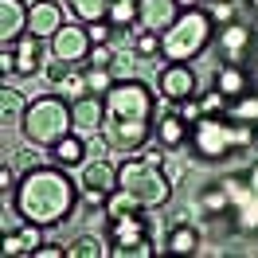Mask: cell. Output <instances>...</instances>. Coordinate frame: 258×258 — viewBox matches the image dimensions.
Returning a JSON list of instances; mask_svg holds the SVG:
<instances>
[{
    "mask_svg": "<svg viewBox=\"0 0 258 258\" xmlns=\"http://www.w3.org/2000/svg\"><path fill=\"white\" fill-rule=\"evenodd\" d=\"M250 141H254V125L231 121L227 113H204L192 125V149L204 161H219L235 149H246Z\"/></svg>",
    "mask_w": 258,
    "mask_h": 258,
    "instance_id": "cell-3",
    "label": "cell"
},
{
    "mask_svg": "<svg viewBox=\"0 0 258 258\" xmlns=\"http://www.w3.org/2000/svg\"><path fill=\"white\" fill-rule=\"evenodd\" d=\"M113 82H110V71H106V67H90V71H86V90H90V94H102V90H110Z\"/></svg>",
    "mask_w": 258,
    "mask_h": 258,
    "instance_id": "cell-30",
    "label": "cell"
},
{
    "mask_svg": "<svg viewBox=\"0 0 258 258\" xmlns=\"http://www.w3.org/2000/svg\"><path fill=\"white\" fill-rule=\"evenodd\" d=\"M246 184H250V192H258V164L250 168V172H246Z\"/></svg>",
    "mask_w": 258,
    "mask_h": 258,
    "instance_id": "cell-41",
    "label": "cell"
},
{
    "mask_svg": "<svg viewBox=\"0 0 258 258\" xmlns=\"http://www.w3.org/2000/svg\"><path fill=\"white\" fill-rule=\"evenodd\" d=\"M4 258H12V254H28V246H24V239H20V231H4Z\"/></svg>",
    "mask_w": 258,
    "mask_h": 258,
    "instance_id": "cell-35",
    "label": "cell"
},
{
    "mask_svg": "<svg viewBox=\"0 0 258 258\" xmlns=\"http://www.w3.org/2000/svg\"><path fill=\"white\" fill-rule=\"evenodd\" d=\"M113 59H117V55H113V47H110V43H94V47H90V59H86V63H90V67H106V71H110V67H113Z\"/></svg>",
    "mask_w": 258,
    "mask_h": 258,
    "instance_id": "cell-32",
    "label": "cell"
},
{
    "mask_svg": "<svg viewBox=\"0 0 258 258\" xmlns=\"http://www.w3.org/2000/svg\"><path fill=\"white\" fill-rule=\"evenodd\" d=\"M71 113H75V129L82 133H98L102 121H106V102L98 94H79L71 102Z\"/></svg>",
    "mask_w": 258,
    "mask_h": 258,
    "instance_id": "cell-9",
    "label": "cell"
},
{
    "mask_svg": "<svg viewBox=\"0 0 258 258\" xmlns=\"http://www.w3.org/2000/svg\"><path fill=\"white\" fill-rule=\"evenodd\" d=\"M215 90H223L227 98H239V94L250 90V79H246V71L239 63H223L219 75H215Z\"/></svg>",
    "mask_w": 258,
    "mask_h": 258,
    "instance_id": "cell-18",
    "label": "cell"
},
{
    "mask_svg": "<svg viewBox=\"0 0 258 258\" xmlns=\"http://www.w3.org/2000/svg\"><path fill=\"white\" fill-rule=\"evenodd\" d=\"M59 86H63L67 94H90V90H86V75H82V71H71Z\"/></svg>",
    "mask_w": 258,
    "mask_h": 258,
    "instance_id": "cell-36",
    "label": "cell"
},
{
    "mask_svg": "<svg viewBox=\"0 0 258 258\" xmlns=\"http://www.w3.org/2000/svg\"><path fill=\"white\" fill-rule=\"evenodd\" d=\"M86 32H90V43H110L113 24L110 20H98V24H86Z\"/></svg>",
    "mask_w": 258,
    "mask_h": 258,
    "instance_id": "cell-37",
    "label": "cell"
},
{
    "mask_svg": "<svg viewBox=\"0 0 258 258\" xmlns=\"http://www.w3.org/2000/svg\"><path fill=\"white\" fill-rule=\"evenodd\" d=\"M117 188H125L141 208H164L168 196H172V180H168L164 168L137 157V161H125L117 168Z\"/></svg>",
    "mask_w": 258,
    "mask_h": 258,
    "instance_id": "cell-5",
    "label": "cell"
},
{
    "mask_svg": "<svg viewBox=\"0 0 258 258\" xmlns=\"http://www.w3.org/2000/svg\"><path fill=\"white\" fill-rule=\"evenodd\" d=\"M164 250L168 254H196L200 250V231L192 223H180L168 231V239H164Z\"/></svg>",
    "mask_w": 258,
    "mask_h": 258,
    "instance_id": "cell-19",
    "label": "cell"
},
{
    "mask_svg": "<svg viewBox=\"0 0 258 258\" xmlns=\"http://www.w3.org/2000/svg\"><path fill=\"white\" fill-rule=\"evenodd\" d=\"M157 141L164 149H180L184 141H192V125L180 117V113H164L161 121H157Z\"/></svg>",
    "mask_w": 258,
    "mask_h": 258,
    "instance_id": "cell-16",
    "label": "cell"
},
{
    "mask_svg": "<svg viewBox=\"0 0 258 258\" xmlns=\"http://www.w3.org/2000/svg\"><path fill=\"white\" fill-rule=\"evenodd\" d=\"M145 239V219L137 211H121V215H110V246H125V242Z\"/></svg>",
    "mask_w": 258,
    "mask_h": 258,
    "instance_id": "cell-13",
    "label": "cell"
},
{
    "mask_svg": "<svg viewBox=\"0 0 258 258\" xmlns=\"http://www.w3.org/2000/svg\"><path fill=\"white\" fill-rule=\"evenodd\" d=\"M145 161L157 164V168H164V153H161V149H145Z\"/></svg>",
    "mask_w": 258,
    "mask_h": 258,
    "instance_id": "cell-40",
    "label": "cell"
},
{
    "mask_svg": "<svg viewBox=\"0 0 258 258\" xmlns=\"http://www.w3.org/2000/svg\"><path fill=\"white\" fill-rule=\"evenodd\" d=\"M110 254H117V258H149V254H157V246L149 239H137V242H125V246H110Z\"/></svg>",
    "mask_w": 258,
    "mask_h": 258,
    "instance_id": "cell-29",
    "label": "cell"
},
{
    "mask_svg": "<svg viewBox=\"0 0 258 258\" xmlns=\"http://www.w3.org/2000/svg\"><path fill=\"white\" fill-rule=\"evenodd\" d=\"M164 39V59L168 63H188V59H196L200 51L208 47L211 39V20L200 12V8H188V12H180L176 20H172V28L161 35Z\"/></svg>",
    "mask_w": 258,
    "mask_h": 258,
    "instance_id": "cell-6",
    "label": "cell"
},
{
    "mask_svg": "<svg viewBox=\"0 0 258 258\" xmlns=\"http://www.w3.org/2000/svg\"><path fill=\"white\" fill-rule=\"evenodd\" d=\"M176 16H180L176 0H141V28H149V32L164 35Z\"/></svg>",
    "mask_w": 258,
    "mask_h": 258,
    "instance_id": "cell-12",
    "label": "cell"
},
{
    "mask_svg": "<svg viewBox=\"0 0 258 258\" xmlns=\"http://www.w3.org/2000/svg\"><path fill=\"white\" fill-rule=\"evenodd\" d=\"M67 8H71V16L79 24H98L110 12V0H67Z\"/></svg>",
    "mask_w": 258,
    "mask_h": 258,
    "instance_id": "cell-22",
    "label": "cell"
},
{
    "mask_svg": "<svg viewBox=\"0 0 258 258\" xmlns=\"http://www.w3.org/2000/svg\"><path fill=\"white\" fill-rule=\"evenodd\" d=\"M200 208L208 211V215H227V211H231V200H227L223 184H215V188H208V192L200 196Z\"/></svg>",
    "mask_w": 258,
    "mask_h": 258,
    "instance_id": "cell-27",
    "label": "cell"
},
{
    "mask_svg": "<svg viewBox=\"0 0 258 258\" xmlns=\"http://www.w3.org/2000/svg\"><path fill=\"white\" fill-rule=\"evenodd\" d=\"M51 153H55V161L63 164V168H75V164L86 161V145H82V137L75 133V129L67 133L63 141H55V145H51Z\"/></svg>",
    "mask_w": 258,
    "mask_h": 258,
    "instance_id": "cell-20",
    "label": "cell"
},
{
    "mask_svg": "<svg viewBox=\"0 0 258 258\" xmlns=\"http://www.w3.org/2000/svg\"><path fill=\"white\" fill-rule=\"evenodd\" d=\"M246 47H250V28L246 24H227L219 32V51H223L227 63H239L246 55Z\"/></svg>",
    "mask_w": 258,
    "mask_h": 258,
    "instance_id": "cell-15",
    "label": "cell"
},
{
    "mask_svg": "<svg viewBox=\"0 0 258 258\" xmlns=\"http://www.w3.org/2000/svg\"><path fill=\"white\" fill-rule=\"evenodd\" d=\"M20 125H24V137L32 145L51 149L55 141H63L67 133L75 129V113H71V106L59 94H43L35 102H28V113H24Z\"/></svg>",
    "mask_w": 258,
    "mask_h": 258,
    "instance_id": "cell-4",
    "label": "cell"
},
{
    "mask_svg": "<svg viewBox=\"0 0 258 258\" xmlns=\"http://www.w3.org/2000/svg\"><path fill=\"white\" fill-rule=\"evenodd\" d=\"M12 184H16V180H12V168L0 164V192H12Z\"/></svg>",
    "mask_w": 258,
    "mask_h": 258,
    "instance_id": "cell-39",
    "label": "cell"
},
{
    "mask_svg": "<svg viewBox=\"0 0 258 258\" xmlns=\"http://www.w3.org/2000/svg\"><path fill=\"white\" fill-rule=\"evenodd\" d=\"M75 204H79V192L63 168H32L16 184V208L24 211L28 223L55 227L71 215Z\"/></svg>",
    "mask_w": 258,
    "mask_h": 258,
    "instance_id": "cell-1",
    "label": "cell"
},
{
    "mask_svg": "<svg viewBox=\"0 0 258 258\" xmlns=\"http://www.w3.org/2000/svg\"><path fill=\"white\" fill-rule=\"evenodd\" d=\"M227 117H231V121H242V125H258V94L246 90V94L231 98V102H227Z\"/></svg>",
    "mask_w": 258,
    "mask_h": 258,
    "instance_id": "cell-21",
    "label": "cell"
},
{
    "mask_svg": "<svg viewBox=\"0 0 258 258\" xmlns=\"http://www.w3.org/2000/svg\"><path fill=\"white\" fill-rule=\"evenodd\" d=\"M153 90L141 79H121L106 90V117H110V141L117 149H141L149 141L153 121Z\"/></svg>",
    "mask_w": 258,
    "mask_h": 258,
    "instance_id": "cell-2",
    "label": "cell"
},
{
    "mask_svg": "<svg viewBox=\"0 0 258 258\" xmlns=\"http://www.w3.org/2000/svg\"><path fill=\"white\" fill-rule=\"evenodd\" d=\"M211 4H227V0H211Z\"/></svg>",
    "mask_w": 258,
    "mask_h": 258,
    "instance_id": "cell-43",
    "label": "cell"
},
{
    "mask_svg": "<svg viewBox=\"0 0 258 258\" xmlns=\"http://www.w3.org/2000/svg\"><path fill=\"white\" fill-rule=\"evenodd\" d=\"M20 239H24V246H28V254H35V250L43 246V227H39V223H28L24 231H20Z\"/></svg>",
    "mask_w": 258,
    "mask_h": 258,
    "instance_id": "cell-33",
    "label": "cell"
},
{
    "mask_svg": "<svg viewBox=\"0 0 258 258\" xmlns=\"http://www.w3.org/2000/svg\"><path fill=\"white\" fill-rule=\"evenodd\" d=\"M82 188H94V192H113L117 188V168H113L106 157L102 161H90L82 168Z\"/></svg>",
    "mask_w": 258,
    "mask_h": 258,
    "instance_id": "cell-17",
    "label": "cell"
},
{
    "mask_svg": "<svg viewBox=\"0 0 258 258\" xmlns=\"http://www.w3.org/2000/svg\"><path fill=\"white\" fill-rule=\"evenodd\" d=\"M113 28H133V20H141V4L137 0H110V12H106Z\"/></svg>",
    "mask_w": 258,
    "mask_h": 258,
    "instance_id": "cell-23",
    "label": "cell"
},
{
    "mask_svg": "<svg viewBox=\"0 0 258 258\" xmlns=\"http://www.w3.org/2000/svg\"><path fill=\"white\" fill-rule=\"evenodd\" d=\"M133 47H137V55H141V59H157V55H161L164 51V39H161V32H141L137 35V43H133Z\"/></svg>",
    "mask_w": 258,
    "mask_h": 258,
    "instance_id": "cell-28",
    "label": "cell"
},
{
    "mask_svg": "<svg viewBox=\"0 0 258 258\" xmlns=\"http://www.w3.org/2000/svg\"><path fill=\"white\" fill-rule=\"evenodd\" d=\"M24 113H28V106H24V98L12 90V82H4V90H0V117L12 125V121H24Z\"/></svg>",
    "mask_w": 258,
    "mask_h": 258,
    "instance_id": "cell-24",
    "label": "cell"
},
{
    "mask_svg": "<svg viewBox=\"0 0 258 258\" xmlns=\"http://www.w3.org/2000/svg\"><path fill=\"white\" fill-rule=\"evenodd\" d=\"M196 4H200V0H176V8H180V12H188V8H196Z\"/></svg>",
    "mask_w": 258,
    "mask_h": 258,
    "instance_id": "cell-42",
    "label": "cell"
},
{
    "mask_svg": "<svg viewBox=\"0 0 258 258\" xmlns=\"http://www.w3.org/2000/svg\"><path fill=\"white\" fill-rule=\"evenodd\" d=\"M63 28V12H59V4H51V0H35L32 8H28V32H35L39 39H47Z\"/></svg>",
    "mask_w": 258,
    "mask_h": 258,
    "instance_id": "cell-10",
    "label": "cell"
},
{
    "mask_svg": "<svg viewBox=\"0 0 258 258\" xmlns=\"http://www.w3.org/2000/svg\"><path fill=\"white\" fill-rule=\"evenodd\" d=\"M39 43H43V39H39L35 32H24L16 39V75L28 79V75L39 71V59H43V47H39Z\"/></svg>",
    "mask_w": 258,
    "mask_h": 258,
    "instance_id": "cell-14",
    "label": "cell"
},
{
    "mask_svg": "<svg viewBox=\"0 0 258 258\" xmlns=\"http://www.w3.org/2000/svg\"><path fill=\"white\" fill-rule=\"evenodd\" d=\"M59 254H67V246H47V242H43V246L35 250V258H59Z\"/></svg>",
    "mask_w": 258,
    "mask_h": 258,
    "instance_id": "cell-38",
    "label": "cell"
},
{
    "mask_svg": "<svg viewBox=\"0 0 258 258\" xmlns=\"http://www.w3.org/2000/svg\"><path fill=\"white\" fill-rule=\"evenodd\" d=\"M90 32H86V24H67V28H59V32L51 35V55L55 59H67V63H86L90 59Z\"/></svg>",
    "mask_w": 258,
    "mask_h": 258,
    "instance_id": "cell-7",
    "label": "cell"
},
{
    "mask_svg": "<svg viewBox=\"0 0 258 258\" xmlns=\"http://www.w3.org/2000/svg\"><path fill=\"white\" fill-rule=\"evenodd\" d=\"M227 102H231V98H227L223 90H208V94L200 98V113H227Z\"/></svg>",
    "mask_w": 258,
    "mask_h": 258,
    "instance_id": "cell-31",
    "label": "cell"
},
{
    "mask_svg": "<svg viewBox=\"0 0 258 258\" xmlns=\"http://www.w3.org/2000/svg\"><path fill=\"white\" fill-rule=\"evenodd\" d=\"M106 250H110V246H102V239H94V235H79V239L67 246V258H106Z\"/></svg>",
    "mask_w": 258,
    "mask_h": 258,
    "instance_id": "cell-25",
    "label": "cell"
},
{
    "mask_svg": "<svg viewBox=\"0 0 258 258\" xmlns=\"http://www.w3.org/2000/svg\"><path fill=\"white\" fill-rule=\"evenodd\" d=\"M0 75H4V82L16 75V43H4L0 47Z\"/></svg>",
    "mask_w": 258,
    "mask_h": 258,
    "instance_id": "cell-34",
    "label": "cell"
},
{
    "mask_svg": "<svg viewBox=\"0 0 258 258\" xmlns=\"http://www.w3.org/2000/svg\"><path fill=\"white\" fill-rule=\"evenodd\" d=\"M157 90H161L164 102H184V98H196V75L188 63H168L157 79Z\"/></svg>",
    "mask_w": 258,
    "mask_h": 258,
    "instance_id": "cell-8",
    "label": "cell"
},
{
    "mask_svg": "<svg viewBox=\"0 0 258 258\" xmlns=\"http://www.w3.org/2000/svg\"><path fill=\"white\" fill-rule=\"evenodd\" d=\"M250 8H258V0H250Z\"/></svg>",
    "mask_w": 258,
    "mask_h": 258,
    "instance_id": "cell-44",
    "label": "cell"
},
{
    "mask_svg": "<svg viewBox=\"0 0 258 258\" xmlns=\"http://www.w3.org/2000/svg\"><path fill=\"white\" fill-rule=\"evenodd\" d=\"M24 32H28L24 0H0V43H16Z\"/></svg>",
    "mask_w": 258,
    "mask_h": 258,
    "instance_id": "cell-11",
    "label": "cell"
},
{
    "mask_svg": "<svg viewBox=\"0 0 258 258\" xmlns=\"http://www.w3.org/2000/svg\"><path fill=\"white\" fill-rule=\"evenodd\" d=\"M235 227H239V231H258V192H250L239 208H235Z\"/></svg>",
    "mask_w": 258,
    "mask_h": 258,
    "instance_id": "cell-26",
    "label": "cell"
}]
</instances>
